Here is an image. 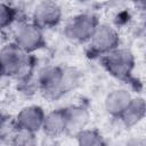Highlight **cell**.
<instances>
[{
	"mask_svg": "<svg viewBox=\"0 0 146 146\" xmlns=\"http://www.w3.org/2000/svg\"><path fill=\"white\" fill-rule=\"evenodd\" d=\"M2 76L16 78L22 80L32 75L34 67V57L25 52L14 41L2 47L0 52Z\"/></svg>",
	"mask_w": 146,
	"mask_h": 146,
	"instance_id": "2",
	"label": "cell"
},
{
	"mask_svg": "<svg viewBox=\"0 0 146 146\" xmlns=\"http://www.w3.org/2000/svg\"><path fill=\"white\" fill-rule=\"evenodd\" d=\"M36 81L42 96L56 100L79 86L81 73L74 67L48 65L39 71Z\"/></svg>",
	"mask_w": 146,
	"mask_h": 146,
	"instance_id": "1",
	"label": "cell"
},
{
	"mask_svg": "<svg viewBox=\"0 0 146 146\" xmlns=\"http://www.w3.org/2000/svg\"><path fill=\"white\" fill-rule=\"evenodd\" d=\"M17 128L15 119L11 116H5L2 115L1 117V125H0V139L1 141H8L15 129Z\"/></svg>",
	"mask_w": 146,
	"mask_h": 146,
	"instance_id": "16",
	"label": "cell"
},
{
	"mask_svg": "<svg viewBox=\"0 0 146 146\" xmlns=\"http://www.w3.org/2000/svg\"><path fill=\"white\" fill-rule=\"evenodd\" d=\"M46 119V113L41 106L31 105L22 108L16 115L15 121L18 128L26 129L32 132H38L42 130L43 122Z\"/></svg>",
	"mask_w": 146,
	"mask_h": 146,
	"instance_id": "8",
	"label": "cell"
},
{
	"mask_svg": "<svg viewBox=\"0 0 146 146\" xmlns=\"http://www.w3.org/2000/svg\"><path fill=\"white\" fill-rule=\"evenodd\" d=\"M144 60H145V63H146V50H145V54H144Z\"/></svg>",
	"mask_w": 146,
	"mask_h": 146,
	"instance_id": "19",
	"label": "cell"
},
{
	"mask_svg": "<svg viewBox=\"0 0 146 146\" xmlns=\"http://www.w3.org/2000/svg\"><path fill=\"white\" fill-rule=\"evenodd\" d=\"M131 99H132V96L130 95L128 90L115 89L107 94L104 100V106H105L107 114H110L113 117L119 119L124 112L125 107L131 102Z\"/></svg>",
	"mask_w": 146,
	"mask_h": 146,
	"instance_id": "9",
	"label": "cell"
},
{
	"mask_svg": "<svg viewBox=\"0 0 146 146\" xmlns=\"http://www.w3.org/2000/svg\"><path fill=\"white\" fill-rule=\"evenodd\" d=\"M98 25L99 22L96 16L91 14H79L66 23L63 33L73 42L84 43L90 41Z\"/></svg>",
	"mask_w": 146,
	"mask_h": 146,
	"instance_id": "4",
	"label": "cell"
},
{
	"mask_svg": "<svg viewBox=\"0 0 146 146\" xmlns=\"http://www.w3.org/2000/svg\"><path fill=\"white\" fill-rule=\"evenodd\" d=\"M146 116V102L141 97H132L129 105L125 107L122 115L119 117L127 127H133Z\"/></svg>",
	"mask_w": 146,
	"mask_h": 146,
	"instance_id": "11",
	"label": "cell"
},
{
	"mask_svg": "<svg viewBox=\"0 0 146 146\" xmlns=\"http://www.w3.org/2000/svg\"><path fill=\"white\" fill-rule=\"evenodd\" d=\"M104 68L114 78L129 81L135 68V56L125 48H116L100 57Z\"/></svg>",
	"mask_w": 146,
	"mask_h": 146,
	"instance_id": "3",
	"label": "cell"
},
{
	"mask_svg": "<svg viewBox=\"0 0 146 146\" xmlns=\"http://www.w3.org/2000/svg\"><path fill=\"white\" fill-rule=\"evenodd\" d=\"M135 1H136V2H138V1H140V0H135Z\"/></svg>",
	"mask_w": 146,
	"mask_h": 146,
	"instance_id": "20",
	"label": "cell"
},
{
	"mask_svg": "<svg viewBox=\"0 0 146 146\" xmlns=\"http://www.w3.org/2000/svg\"><path fill=\"white\" fill-rule=\"evenodd\" d=\"M14 42L25 52L32 54L44 47L46 41L43 30L35 25L32 21L19 25L14 35Z\"/></svg>",
	"mask_w": 146,
	"mask_h": 146,
	"instance_id": "6",
	"label": "cell"
},
{
	"mask_svg": "<svg viewBox=\"0 0 146 146\" xmlns=\"http://www.w3.org/2000/svg\"><path fill=\"white\" fill-rule=\"evenodd\" d=\"M137 5H138V6L146 13V0H140V1L137 2Z\"/></svg>",
	"mask_w": 146,
	"mask_h": 146,
	"instance_id": "18",
	"label": "cell"
},
{
	"mask_svg": "<svg viewBox=\"0 0 146 146\" xmlns=\"http://www.w3.org/2000/svg\"><path fill=\"white\" fill-rule=\"evenodd\" d=\"M66 120H67V132H73L74 135L81 129L86 128L89 121V112L82 105H71L64 107Z\"/></svg>",
	"mask_w": 146,
	"mask_h": 146,
	"instance_id": "12",
	"label": "cell"
},
{
	"mask_svg": "<svg viewBox=\"0 0 146 146\" xmlns=\"http://www.w3.org/2000/svg\"><path fill=\"white\" fill-rule=\"evenodd\" d=\"M80 1H88V0H80Z\"/></svg>",
	"mask_w": 146,
	"mask_h": 146,
	"instance_id": "21",
	"label": "cell"
},
{
	"mask_svg": "<svg viewBox=\"0 0 146 146\" xmlns=\"http://www.w3.org/2000/svg\"><path fill=\"white\" fill-rule=\"evenodd\" d=\"M62 8L55 0L40 1L32 14V22L42 30L57 26L62 21Z\"/></svg>",
	"mask_w": 146,
	"mask_h": 146,
	"instance_id": "7",
	"label": "cell"
},
{
	"mask_svg": "<svg viewBox=\"0 0 146 146\" xmlns=\"http://www.w3.org/2000/svg\"><path fill=\"white\" fill-rule=\"evenodd\" d=\"M138 35L143 39L146 40V17L143 19V22L140 23L139 25V29H138Z\"/></svg>",
	"mask_w": 146,
	"mask_h": 146,
	"instance_id": "17",
	"label": "cell"
},
{
	"mask_svg": "<svg viewBox=\"0 0 146 146\" xmlns=\"http://www.w3.org/2000/svg\"><path fill=\"white\" fill-rule=\"evenodd\" d=\"M76 143L81 146H100L105 145L106 141L102 133L96 129L83 128L74 135Z\"/></svg>",
	"mask_w": 146,
	"mask_h": 146,
	"instance_id": "13",
	"label": "cell"
},
{
	"mask_svg": "<svg viewBox=\"0 0 146 146\" xmlns=\"http://www.w3.org/2000/svg\"><path fill=\"white\" fill-rule=\"evenodd\" d=\"M9 144L14 145V146H30V145H34L35 144V132L29 131L26 129H22V128H16L15 131L13 132V135L10 136Z\"/></svg>",
	"mask_w": 146,
	"mask_h": 146,
	"instance_id": "14",
	"label": "cell"
},
{
	"mask_svg": "<svg viewBox=\"0 0 146 146\" xmlns=\"http://www.w3.org/2000/svg\"><path fill=\"white\" fill-rule=\"evenodd\" d=\"M42 130L49 137H59L67 132V120L64 108H58L46 114Z\"/></svg>",
	"mask_w": 146,
	"mask_h": 146,
	"instance_id": "10",
	"label": "cell"
},
{
	"mask_svg": "<svg viewBox=\"0 0 146 146\" xmlns=\"http://www.w3.org/2000/svg\"><path fill=\"white\" fill-rule=\"evenodd\" d=\"M120 35L115 27L107 24H99L88 42L90 56H104L112 50L119 48Z\"/></svg>",
	"mask_w": 146,
	"mask_h": 146,
	"instance_id": "5",
	"label": "cell"
},
{
	"mask_svg": "<svg viewBox=\"0 0 146 146\" xmlns=\"http://www.w3.org/2000/svg\"><path fill=\"white\" fill-rule=\"evenodd\" d=\"M17 19V9L9 3L2 2L0 7V26L2 30L9 27Z\"/></svg>",
	"mask_w": 146,
	"mask_h": 146,
	"instance_id": "15",
	"label": "cell"
}]
</instances>
